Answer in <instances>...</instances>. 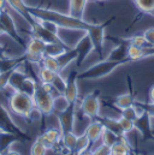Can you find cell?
<instances>
[{
  "instance_id": "9",
  "label": "cell",
  "mask_w": 154,
  "mask_h": 155,
  "mask_svg": "<svg viewBox=\"0 0 154 155\" xmlns=\"http://www.w3.org/2000/svg\"><path fill=\"white\" fill-rule=\"evenodd\" d=\"M6 1H7V4L13 8V11H16L28 24H30V25L34 24L35 19H34L33 16L30 15V12H29V10H28V6L24 4L23 0H6Z\"/></svg>"
},
{
  "instance_id": "10",
  "label": "cell",
  "mask_w": 154,
  "mask_h": 155,
  "mask_svg": "<svg viewBox=\"0 0 154 155\" xmlns=\"http://www.w3.org/2000/svg\"><path fill=\"white\" fill-rule=\"evenodd\" d=\"M104 131H105L104 123L96 120V121H90L87 125V127L84 130V134L89 137V140L92 141V143H95V142H98V141L101 140V136H102Z\"/></svg>"
},
{
  "instance_id": "18",
  "label": "cell",
  "mask_w": 154,
  "mask_h": 155,
  "mask_svg": "<svg viewBox=\"0 0 154 155\" xmlns=\"http://www.w3.org/2000/svg\"><path fill=\"white\" fill-rule=\"evenodd\" d=\"M70 106H71V104L68 101V99L65 97L64 94H58V95L54 96V100H53V111H55L58 113H62V112L66 111Z\"/></svg>"
},
{
  "instance_id": "8",
  "label": "cell",
  "mask_w": 154,
  "mask_h": 155,
  "mask_svg": "<svg viewBox=\"0 0 154 155\" xmlns=\"http://www.w3.org/2000/svg\"><path fill=\"white\" fill-rule=\"evenodd\" d=\"M62 136H63V132H62L60 127L59 129H57V127H48L42 135L38 136V138L48 147V149H51L57 143H59V141H62Z\"/></svg>"
},
{
  "instance_id": "30",
  "label": "cell",
  "mask_w": 154,
  "mask_h": 155,
  "mask_svg": "<svg viewBox=\"0 0 154 155\" xmlns=\"http://www.w3.org/2000/svg\"><path fill=\"white\" fill-rule=\"evenodd\" d=\"M16 68H17V66H16ZM16 68H15V69H16ZM15 69H11V70L0 72V90H4L6 87H8V81H10L11 74L13 72Z\"/></svg>"
},
{
  "instance_id": "6",
  "label": "cell",
  "mask_w": 154,
  "mask_h": 155,
  "mask_svg": "<svg viewBox=\"0 0 154 155\" xmlns=\"http://www.w3.org/2000/svg\"><path fill=\"white\" fill-rule=\"evenodd\" d=\"M0 23L2 24L4 29H5V33L7 36L12 38L16 42L18 43H22V39L21 36L18 35V31H17V28H16V23L13 21V17L11 16L10 12L7 11H1V15H0Z\"/></svg>"
},
{
  "instance_id": "20",
  "label": "cell",
  "mask_w": 154,
  "mask_h": 155,
  "mask_svg": "<svg viewBox=\"0 0 154 155\" xmlns=\"http://www.w3.org/2000/svg\"><path fill=\"white\" fill-rule=\"evenodd\" d=\"M102 123H104V125H105V127H106L107 130L115 132L117 136L125 135V134L123 132V130H122L119 123H118V119H115V118H105Z\"/></svg>"
},
{
  "instance_id": "36",
  "label": "cell",
  "mask_w": 154,
  "mask_h": 155,
  "mask_svg": "<svg viewBox=\"0 0 154 155\" xmlns=\"http://www.w3.org/2000/svg\"><path fill=\"white\" fill-rule=\"evenodd\" d=\"M4 58H10V57L7 55L5 47H2V46L0 45V59H4Z\"/></svg>"
},
{
  "instance_id": "3",
  "label": "cell",
  "mask_w": 154,
  "mask_h": 155,
  "mask_svg": "<svg viewBox=\"0 0 154 155\" xmlns=\"http://www.w3.org/2000/svg\"><path fill=\"white\" fill-rule=\"evenodd\" d=\"M33 99H34L35 107L41 112V114L49 116L53 112V100H54V96L52 94L43 91L38 85V88H36V90H35V93L33 95Z\"/></svg>"
},
{
  "instance_id": "22",
  "label": "cell",
  "mask_w": 154,
  "mask_h": 155,
  "mask_svg": "<svg viewBox=\"0 0 154 155\" xmlns=\"http://www.w3.org/2000/svg\"><path fill=\"white\" fill-rule=\"evenodd\" d=\"M115 105L119 108V110H124L126 107H130L134 105V99L130 94H123L119 95L115 100Z\"/></svg>"
},
{
  "instance_id": "24",
  "label": "cell",
  "mask_w": 154,
  "mask_h": 155,
  "mask_svg": "<svg viewBox=\"0 0 154 155\" xmlns=\"http://www.w3.org/2000/svg\"><path fill=\"white\" fill-rule=\"evenodd\" d=\"M38 84H36V82L32 77H25V79L23 81V83L21 85L19 90H22V91H24V93H27V94L33 96L35 90H36V88H38Z\"/></svg>"
},
{
  "instance_id": "11",
  "label": "cell",
  "mask_w": 154,
  "mask_h": 155,
  "mask_svg": "<svg viewBox=\"0 0 154 155\" xmlns=\"http://www.w3.org/2000/svg\"><path fill=\"white\" fill-rule=\"evenodd\" d=\"M88 35L92 40V43L95 49L102 51V43H104V27L92 24V27L88 29Z\"/></svg>"
},
{
  "instance_id": "26",
  "label": "cell",
  "mask_w": 154,
  "mask_h": 155,
  "mask_svg": "<svg viewBox=\"0 0 154 155\" xmlns=\"http://www.w3.org/2000/svg\"><path fill=\"white\" fill-rule=\"evenodd\" d=\"M118 123L123 130L124 134H129V132H132L135 130V121L129 119V118H125V117L120 116V118L118 119Z\"/></svg>"
},
{
  "instance_id": "1",
  "label": "cell",
  "mask_w": 154,
  "mask_h": 155,
  "mask_svg": "<svg viewBox=\"0 0 154 155\" xmlns=\"http://www.w3.org/2000/svg\"><path fill=\"white\" fill-rule=\"evenodd\" d=\"M30 15L33 16V18H38V19H46V21H51L53 23H55L59 28L63 29H69V30H84L88 31V29L92 27V24L83 22L82 19L74 18L70 15H63L52 10H45V8H33V7H28Z\"/></svg>"
},
{
  "instance_id": "7",
  "label": "cell",
  "mask_w": 154,
  "mask_h": 155,
  "mask_svg": "<svg viewBox=\"0 0 154 155\" xmlns=\"http://www.w3.org/2000/svg\"><path fill=\"white\" fill-rule=\"evenodd\" d=\"M117 65H119V61H105V63H100V64H95L93 65L88 71H85L83 77L87 78H98L101 76L107 75L109 72L113 71Z\"/></svg>"
},
{
  "instance_id": "5",
  "label": "cell",
  "mask_w": 154,
  "mask_h": 155,
  "mask_svg": "<svg viewBox=\"0 0 154 155\" xmlns=\"http://www.w3.org/2000/svg\"><path fill=\"white\" fill-rule=\"evenodd\" d=\"M81 112L89 118L99 116L100 112V101L94 94L87 95L81 101Z\"/></svg>"
},
{
  "instance_id": "25",
  "label": "cell",
  "mask_w": 154,
  "mask_h": 155,
  "mask_svg": "<svg viewBox=\"0 0 154 155\" xmlns=\"http://www.w3.org/2000/svg\"><path fill=\"white\" fill-rule=\"evenodd\" d=\"M52 84H53V87L58 94H64L65 88H66V79L60 75V72H58L54 76L53 81H52Z\"/></svg>"
},
{
  "instance_id": "32",
  "label": "cell",
  "mask_w": 154,
  "mask_h": 155,
  "mask_svg": "<svg viewBox=\"0 0 154 155\" xmlns=\"http://www.w3.org/2000/svg\"><path fill=\"white\" fill-rule=\"evenodd\" d=\"M90 152L93 154H96V155H110L111 154V147L101 143L100 146H98L95 149H90Z\"/></svg>"
},
{
  "instance_id": "27",
  "label": "cell",
  "mask_w": 154,
  "mask_h": 155,
  "mask_svg": "<svg viewBox=\"0 0 154 155\" xmlns=\"http://www.w3.org/2000/svg\"><path fill=\"white\" fill-rule=\"evenodd\" d=\"M118 138H119V136H117L115 132H112V131H110V130H107L105 127V131H104V134L101 136V142L104 144L109 146V147H112L116 142L118 141Z\"/></svg>"
},
{
  "instance_id": "4",
  "label": "cell",
  "mask_w": 154,
  "mask_h": 155,
  "mask_svg": "<svg viewBox=\"0 0 154 155\" xmlns=\"http://www.w3.org/2000/svg\"><path fill=\"white\" fill-rule=\"evenodd\" d=\"M46 42L36 36H32L25 47V58L32 63H40L45 54Z\"/></svg>"
},
{
  "instance_id": "19",
  "label": "cell",
  "mask_w": 154,
  "mask_h": 155,
  "mask_svg": "<svg viewBox=\"0 0 154 155\" xmlns=\"http://www.w3.org/2000/svg\"><path fill=\"white\" fill-rule=\"evenodd\" d=\"M92 144V141L89 140V137L83 132L79 136H77V142H76V147H75V152L78 154H82L83 152H85L89 146Z\"/></svg>"
},
{
  "instance_id": "17",
  "label": "cell",
  "mask_w": 154,
  "mask_h": 155,
  "mask_svg": "<svg viewBox=\"0 0 154 155\" xmlns=\"http://www.w3.org/2000/svg\"><path fill=\"white\" fill-rule=\"evenodd\" d=\"M76 142H77V135L74 132V131H66V132H63V136H62V143H63V146H64L69 152H75Z\"/></svg>"
},
{
  "instance_id": "13",
  "label": "cell",
  "mask_w": 154,
  "mask_h": 155,
  "mask_svg": "<svg viewBox=\"0 0 154 155\" xmlns=\"http://www.w3.org/2000/svg\"><path fill=\"white\" fill-rule=\"evenodd\" d=\"M64 95H65V97L68 99V101L70 104H74L78 99V89H77L76 79L75 78L70 77L66 79V88H65Z\"/></svg>"
},
{
  "instance_id": "39",
  "label": "cell",
  "mask_w": 154,
  "mask_h": 155,
  "mask_svg": "<svg viewBox=\"0 0 154 155\" xmlns=\"http://www.w3.org/2000/svg\"><path fill=\"white\" fill-rule=\"evenodd\" d=\"M151 15H153V16H154V11H152V12H151Z\"/></svg>"
},
{
  "instance_id": "29",
  "label": "cell",
  "mask_w": 154,
  "mask_h": 155,
  "mask_svg": "<svg viewBox=\"0 0 154 155\" xmlns=\"http://www.w3.org/2000/svg\"><path fill=\"white\" fill-rule=\"evenodd\" d=\"M134 1L140 10L147 13H151L152 11H154V0H134Z\"/></svg>"
},
{
  "instance_id": "40",
  "label": "cell",
  "mask_w": 154,
  "mask_h": 155,
  "mask_svg": "<svg viewBox=\"0 0 154 155\" xmlns=\"http://www.w3.org/2000/svg\"><path fill=\"white\" fill-rule=\"evenodd\" d=\"M94 1H102V0H94Z\"/></svg>"
},
{
  "instance_id": "33",
  "label": "cell",
  "mask_w": 154,
  "mask_h": 155,
  "mask_svg": "<svg viewBox=\"0 0 154 155\" xmlns=\"http://www.w3.org/2000/svg\"><path fill=\"white\" fill-rule=\"evenodd\" d=\"M130 45H134V46H137V47H146L147 41H146V38L145 35H135L130 39Z\"/></svg>"
},
{
  "instance_id": "2",
  "label": "cell",
  "mask_w": 154,
  "mask_h": 155,
  "mask_svg": "<svg viewBox=\"0 0 154 155\" xmlns=\"http://www.w3.org/2000/svg\"><path fill=\"white\" fill-rule=\"evenodd\" d=\"M8 106L12 113L17 116L29 118L30 113L35 108L34 99L32 95L22 91V90H15L10 95L8 99Z\"/></svg>"
},
{
  "instance_id": "38",
  "label": "cell",
  "mask_w": 154,
  "mask_h": 155,
  "mask_svg": "<svg viewBox=\"0 0 154 155\" xmlns=\"http://www.w3.org/2000/svg\"><path fill=\"white\" fill-rule=\"evenodd\" d=\"M6 33H5V29H4V27H2V24L0 23V35H5Z\"/></svg>"
},
{
  "instance_id": "28",
  "label": "cell",
  "mask_w": 154,
  "mask_h": 155,
  "mask_svg": "<svg viewBox=\"0 0 154 155\" xmlns=\"http://www.w3.org/2000/svg\"><path fill=\"white\" fill-rule=\"evenodd\" d=\"M47 152H48V147L43 142H41L38 138H36V141L33 143L30 148V154L33 155H45L47 154Z\"/></svg>"
},
{
  "instance_id": "16",
  "label": "cell",
  "mask_w": 154,
  "mask_h": 155,
  "mask_svg": "<svg viewBox=\"0 0 154 155\" xmlns=\"http://www.w3.org/2000/svg\"><path fill=\"white\" fill-rule=\"evenodd\" d=\"M40 63H41V65H42V66H45V68H47V69L52 70L53 72H57V74H58V72H60V71H62V65H60V63H59L58 58H55V57L43 55Z\"/></svg>"
},
{
  "instance_id": "41",
  "label": "cell",
  "mask_w": 154,
  "mask_h": 155,
  "mask_svg": "<svg viewBox=\"0 0 154 155\" xmlns=\"http://www.w3.org/2000/svg\"><path fill=\"white\" fill-rule=\"evenodd\" d=\"M0 15H1V10H0Z\"/></svg>"
},
{
  "instance_id": "37",
  "label": "cell",
  "mask_w": 154,
  "mask_h": 155,
  "mask_svg": "<svg viewBox=\"0 0 154 155\" xmlns=\"http://www.w3.org/2000/svg\"><path fill=\"white\" fill-rule=\"evenodd\" d=\"M149 102H154V85L149 90Z\"/></svg>"
},
{
  "instance_id": "12",
  "label": "cell",
  "mask_w": 154,
  "mask_h": 155,
  "mask_svg": "<svg viewBox=\"0 0 154 155\" xmlns=\"http://www.w3.org/2000/svg\"><path fill=\"white\" fill-rule=\"evenodd\" d=\"M88 0H70V8H69V15L74 18L82 19L83 13L85 10Z\"/></svg>"
},
{
  "instance_id": "15",
  "label": "cell",
  "mask_w": 154,
  "mask_h": 155,
  "mask_svg": "<svg viewBox=\"0 0 154 155\" xmlns=\"http://www.w3.org/2000/svg\"><path fill=\"white\" fill-rule=\"evenodd\" d=\"M124 136H125V135L119 136L118 141L111 147V155H125L130 152L129 144H128V142L125 141Z\"/></svg>"
},
{
  "instance_id": "21",
  "label": "cell",
  "mask_w": 154,
  "mask_h": 155,
  "mask_svg": "<svg viewBox=\"0 0 154 155\" xmlns=\"http://www.w3.org/2000/svg\"><path fill=\"white\" fill-rule=\"evenodd\" d=\"M126 57L131 60H139L145 57V49L142 47H137L134 45H129L126 47Z\"/></svg>"
},
{
  "instance_id": "14",
  "label": "cell",
  "mask_w": 154,
  "mask_h": 155,
  "mask_svg": "<svg viewBox=\"0 0 154 155\" xmlns=\"http://www.w3.org/2000/svg\"><path fill=\"white\" fill-rule=\"evenodd\" d=\"M65 52H66V49L62 42H49V43H46L43 55H51V57L58 58L59 55H62Z\"/></svg>"
},
{
  "instance_id": "35",
  "label": "cell",
  "mask_w": 154,
  "mask_h": 155,
  "mask_svg": "<svg viewBox=\"0 0 154 155\" xmlns=\"http://www.w3.org/2000/svg\"><path fill=\"white\" fill-rule=\"evenodd\" d=\"M146 111H147V113H148L149 116L154 117V102H151V104L146 107Z\"/></svg>"
},
{
  "instance_id": "31",
  "label": "cell",
  "mask_w": 154,
  "mask_h": 155,
  "mask_svg": "<svg viewBox=\"0 0 154 155\" xmlns=\"http://www.w3.org/2000/svg\"><path fill=\"white\" fill-rule=\"evenodd\" d=\"M122 116L125 117V118H129V119H131V120H134L135 123H136V120L139 119V116H137V113H136V111H135L134 105L130 106V107H126V108L122 110Z\"/></svg>"
},
{
  "instance_id": "23",
  "label": "cell",
  "mask_w": 154,
  "mask_h": 155,
  "mask_svg": "<svg viewBox=\"0 0 154 155\" xmlns=\"http://www.w3.org/2000/svg\"><path fill=\"white\" fill-rule=\"evenodd\" d=\"M57 75V72H53L52 70L45 68V66H40L38 71V77L40 79V82H47V83H52L54 76Z\"/></svg>"
},
{
  "instance_id": "34",
  "label": "cell",
  "mask_w": 154,
  "mask_h": 155,
  "mask_svg": "<svg viewBox=\"0 0 154 155\" xmlns=\"http://www.w3.org/2000/svg\"><path fill=\"white\" fill-rule=\"evenodd\" d=\"M143 35H145V38H146L147 43L154 46V28H149V29H147V30L143 33Z\"/></svg>"
}]
</instances>
